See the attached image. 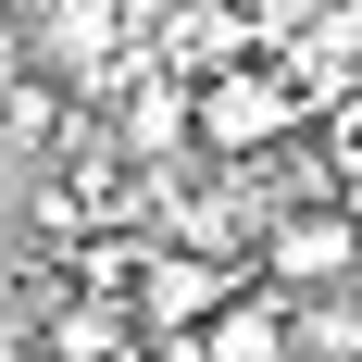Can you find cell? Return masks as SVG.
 I'll list each match as a JSON object with an SVG mask.
<instances>
[{"instance_id": "cell-1", "label": "cell", "mask_w": 362, "mask_h": 362, "mask_svg": "<svg viewBox=\"0 0 362 362\" xmlns=\"http://www.w3.org/2000/svg\"><path fill=\"white\" fill-rule=\"evenodd\" d=\"M313 75L288 63V50H250V63H213L200 75V150H225V163H262L275 138H300L313 125Z\"/></svg>"}, {"instance_id": "cell-2", "label": "cell", "mask_w": 362, "mask_h": 362, "mask_svg": "<svg viewBox=\"0 0 362 362\" xmlns=\"http://www.w3.org/2000/svg\"><path fill=\"white\" fill-rule=\"evenodd\" d=\"M337 275H362V213L350 200H313V213H275L262 225V288H337Z\"/></svg>"}, {"instance_id": "cell-3", "label": "cell", "mask_w": 362, "mask_h": 362, "mask_svg": "<svg viewBox=\"0 0 362 362\" xmlns=\"http://www.w3.org/2000/svg\"><path fill=\"white\" fill-rule=\"evenodd\" d=\"M238 288H250V262H225V250H187V238H150L138 325H213V313H225Z\"/></svg>"}, {"instance_id": "cell-4", "label": "cell", "mask_w": 362, "mask_h": 362, "mask_svg": "<svg viewBox=\"0 0 362 362\" xmlns=\"http://www.w3.org/2000/svg\"><path fill=\"white\" fill-rule=\"evenodd\" d=\"M138 300H112V288H63L50 313H37V350L50 362H138Z\"/></svg>"}, {"instance_id": "cell-5", "label": "cell", "mask_w": 362, "mask_h": 362, "mask_svg": "<svg viewBox=\"0 0 362 362\" xmlns=\"http://www.w3.org/2000/svg\"><path fill=\"white\" fill-rule=\"evenodd\" d=\"M150 238L163 225H88L63 250V288H112V300H138V275H150Z\"/></svg>"}, {"instance_id": "cell-6", "label": "cell", "mask_w": 362, "mask_h": 362, "mask_svg": "<svg viewBox=\"0 0 362 362\" xmlns=\"http://www.w3.org/2000/svg\"><path fill=\"white\" fill-rule=\"evenodd\" d=\"M88 225H100V187L75 175V163H37V175H25V238H37V250H75Z\"/></svg>"}, {"instance_id": "cell-7", "label": "cell", "mask_w": 362, "mask_h": 362, "mask_svg": "<svg viewBox=\"0 0 362 362\" xmlns=\"http://www.w3.org/2000/svg\"><path fill=\"white\" fill-rule=\"evenodd\" d=\"M313 125H325V150H337V175H350V200H362V88H337V100L313 112Z\"/></svg>"}, {"instance_id": "cell-8", "label": "cell", "mask_w": 362, "mask_h": 362, "mask_svg": "<svg viewBox=\"0 0 362 362\" xmlns=\"http://www.w3.org/2000/svg\"><path fill=\"white\" fill-rule=\"evenodd\" d=\"M25 63H37V13H25V0H0V88H13Z\"/></svg>"}, {"instance_id": "cell-9", "label": "cell", "mask_w": 362, "mask_h": 362, "mask_svg": "<svg viewBox=\"0 0 362 362\" xmlns=\"http://www.w3.org/2000/svg\"><path fill=\"white\" fill-rule=\"evenodd\" d=\"M350 213H362V200H350Z\"/></svg>"}]
</instances>
